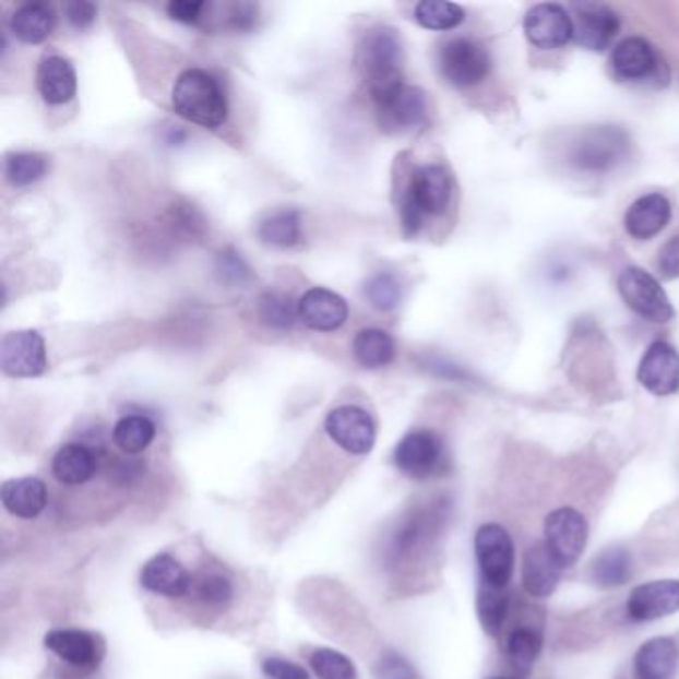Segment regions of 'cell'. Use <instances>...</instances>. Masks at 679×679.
I'll return each mask as SVG.
<instances>
[{"label": "cell", "mask_w": 679, "mask_h": 679, "mask_svg": "<svg viewBox=\"0 0 679 679\" xmlns=\"http://www.w3.org/2000/svg\"><path fill=\"white\" fill-rule=\"evenodd\" d=\"M140 584L150 594L178 600L190 594L192 576L174 556L156 555L142 568Z\"/></svg>", "instance_id": "18"}, {"label": "cell", "mask_w": 679, "mask_h": 679, "mask_svg": "<svg viewBox=\"0 0 679 679\" xmlns=\"http://www.w3.org/2000/svg\"><path fill=\"white\" fill-rule=\"evenodd\" d=\"M395 465L410 478H429L444 465V444L432 430H413L405 434L395 449Z\"/></svg>", "instance_id": "11"}, {"label": "cell", "mask_w": 679, "mask_h": 679, "mask_svg": "<svg viewBox=\"0 0 679 679\" xmlns=\"http://www.w3.org/2000/svg\"><path fill=\"white\" fill-rule=\"evenodd\" d=\"M403 40L395 28H371L357 46L355 64L369 86L371 98L403 84Z\"/></svg>", "instance_id": "1"}, {"label": "cell", "mask_w": 679, "mask_h": 679, "mask_svg": "<svg viewBox=\"0 0 679 679\" xmlns=\"http://www.w3.org/2000/svg\"><path fill=\"white\" fill-rule=\"evenodd\" d=\"M546 548L562 568H570L584 552L588 543V522L577 510L564 507L546 519Z\"/></svg>", "instance_id": "9"}, {"label": "cell", "mask_w": 679, "mask_h": 679, "mask_svg": "<svg viewBox=\"0 0 679 679\" xmlns=\"http://www.w3.org/2000/svg\"><path fill=\"white\" fill-rule=\"evenodd\" d=\"M36 86L46 104L60 106L70 103L79 88L76 70L67 58L45 57L36 70Z\"/></svg>", "instance_id": "23"}, {"label": "cell", "mask_w": 679, "mask_h": 679, "mask_svg": "<svg viewBox=\"0 0 679 679\" xmlns=\"http://www.w3.org/2000/svg\"><path fill=\"white\" fill-rule=\"evenodd\" d=\"M45 340L40 333L24 329L12 331L0 343V367L9 377L31 379L46 371Z\"/></svg>", "instance_id": "12"}, {"label": "cell", "mask_w": 679, "mask_h": 679, "mask_svg": "<svg viewBox=\"0 0 679 679\" xmlns=\"http://www.w3.org/2000/svg\"><path fill=\"white\" fill-rule=\"evenodd\" d=\"M260 319L267 327L287 331L294 327L295 319H299V315H297V306L291 303L287 295L267 291L261 295Z\"/></svg>", "instance_id": "38"}, {"label": "cell", "mask_w": 679, "mask_h": 679, "mask_svg": "<svg viewBox=\"0 0 679 679\" xmlns=\"http://www.w3.org/2000/svg\"><path fill=\"white\" fill-rule=\"evenodd\" d=\"M671 219V204L662 193H647L630 205L623 217L626 231L635 239L656 238Z\"/></svg>", "instance_id": "21"}, {"label": "cell", "mask_w": 679, "mask_h": 679, "mask_svg": "<svg viewBox=\"0 0 679 679\" xmlns=\"http://www.w3.org/2000/svg\"><path fill=\"white\" fill-rule=\"evenodd\" d=\"M618 289L626 306L640 318L647 319L652 323H669L676 318V309L671 306L664 287L654 275L640 267H628L618 279Z\"/></svg>", "instance_id": "6"}, {"label": "cell", "mask_w": 679, "mask_h": 679, "mask_svg": "<svg viewBox=\"0 0 679 679\" xmlns=\"http://www.w3.org/2000/svg\"><path fill=\"white\" fill-rule=\"evenodd\" d=\"M626 610L635 622H650L678 611V580H656L638 586L632 589Z\"/></svg>", "instance_id": "17"}, {"label": "cell", "mask_w": 679, "mask_h": 679, "mask_svg": "<svg viewBox=\"0 0 679 679\" xmlns=\"http://www.w3.org/2000/svg\"><path fill=\"white\" fill-rule=\"evenodd\" d=\"M657 270L666 279L679 277V236L669 239L657 255Z\"/></svg>", "instance_id": "46"}, {"label": "cell", "mask_w": 679, "mask_h": 679, "mask_svg": "<svg viewBox=\"0 0 679 679\" xmlns=\"http://www.w3.org/2000/svg\"><path fill=\"white\" fill-rule=\"evenodd\" d=\"M2 507L9 510V514L33 521L43 514L48 502V490L46 485L36 476H23V478H11L2 485L0 490Z\"/></svg>", "instance_id": "22"}, {"label": "cell", "mask_w": 679, "mask_h": 679, "mask_svg": "<svg viewBox=\"0 0 679 679\" xmlns=\"http://www.w3.org/2000/svg\"><path fill=\"white\" fill-rule=\"evenodd\" d=\"M261 671L267 679H309V671L303 666L284 657H267L261 666Z\"/></svg>", "instance_id": "43"}, {"label": "cell", "mask_w": 679, "mask_h": 679, "mask_svg": "<svg viewBox=\"0 0 679 679\" xmlns=\"http://www.w3.org/2000/svg\"><path fill=\"white\" fill-rule=\"evenodd\" d=\"M325 432L331 441L353 456L371 453L377 441L373 417L355 405L333 408L325 419Z\"/></svg>", "instance_id": "10"}, {"label": "cell", "mask_w": 679, "mask_h": 679, "mask_svg": "<svg viewBox=\"0 0 679 679\" xmlns=\"http://www.w3.org/2000/svg\"><path fill=\"white\" fill-rule=\"evenodd\" d=\"M45 645L46 650H50L64 664L76 669H94L104 656L100 638L86 630H76V628L48 632Z\"/></svg>", "instance_id": "15"}, {"label": "cell", "mask_w": 679, "mask_h": 679, "mask_svg": "<svg viewBox=\"0 0 679 679\" xmlns=\"http://www.w3.org/2000/svg\"><path fill=\"white\" fill-rule=\"evenodd\" d=\"M98 470V458L82 442H69L58 449L52 458V475L64 487H82L91 483Z\"/></svg>", "instance_id": "25"}, {"label": "cell", "mask_w": 679, "mask_h": 679, "mask_svg": "<svg viewBox=\"0 0 679 679\" xmlns=\"http://www.w3.org/2000/svg\"><path fill=\"white\" fill-rule=\"evenodd\" d=\"M215 270L219 273L222 282H226V284L241 285L250 279V267L236 251H222L217 255V267Z\"/></svg>", "instance_id": "41"}, {"label": "cell", "mask_w": 679, "mask_h": 679, "mask_svg": "<svg viewBox=\"0 0 679 679\" xmlns=\"http://www.w3.org/2000/svg\"><path fill=\"white\" fill-rule=\"evenodd\" d=\"M417 23L429 31H451L465 21V11L444 0H422L415 9Z\"/></svg>", "instance_id": "35"}, {"label": "cell", "mask_w": 679, "mask_h": 679, "mask_svg": "<svg viewBox=\"0 0 679 679\" xmlns=\"http://www.w3.org/2000/svg\"><path fill=\"white\" fill-rule=\"evenodd\" d=\"M57 23L52 7L45 2H28L12 12L11 31L24 45H40L46 40Z\"/></svg>", "instance_id": "27"}, {"label": "cell", "mask_w": 679, "mask_h": 679, "mask_svg": "<svg viewBox=\"0 0 679 679\" xmlns=\"http://www.w3.org/2000/svg\"><path fill=\"white\" fill-rule=\"evenodd\" d=\"M309 664L319 679H357V669L352 659L337 650L319 647L309 657Z\"/></svg>", "instance_id": "39"}, {"label": "cell", "mask_w": 679, "mask_h": 679, "mask_svg": "<svg viewBox=\"0 0 679 679\" xmlns=\"http://www.w3.org/2000/svg\"><path fill=\"white\" fill-rule=\"evenodd\" d=\"M297 315L313 331L329 333L340 329L349 318L347 301L325 287H311L297 301Z\"/></svg>", "instance_id": "16"}, {"label": "cell", "mask_w": 679, "mask_h": 679, "mask_svg": "<svg viewBox=\"0 0 679 679\" xmlns=\"http://www.w3.org/2000/svg\"><path fill=\"white\" fill-rule=\"evenodd\" d=\"M679 647L669 638H656L640 647L635 671L640 679H669L678 668Z\"/></svg>", "instance_id": "26"}, {"label": "cell", "mask_w": 679, "mask_h": 679, "mask_svg": "<svg viewBox=\"0 0 679 679\" xmlns=\"http://www.w3.org/2000/svg\"><path fill=\"white\" fill-rule=\"evenodd\" d=\"M476 562L483 584L504 589L514 572V544L507 528L500 524H485L475 536Z\"/></svg>", "instance_id": "5"}, {"label": "cell", "mask_w": 679, "mask_h": 679, "mask_svg": "<svg viewBox=\"0 0 679 679\" xmlns=\"http://www.w3.org/2000/svg\"><path fill=\"white\" fill-rule=\"evenodd\" d=\"M630 574H632V558L622 548H610L601 552L592 567V576L604 588L622 586L628 582Z\"/></svg>", "instance_id": "34"}, {"label": "cell", "mask_w": 679, "mask_h": 679, "mask_svg": "<svg viewBox=\"0 0 679 679\" xmlns=\"http://www.w3.org/2000/svg\"><path fill=\"white\" fill-rule=\"evenodd\" d=\"M374 678L377 679H417V674L413 666L408 664L405 657L398 654H385L381 657V662L374 668Z\"/></svg>", "instance_id": "42"}, {"label": "cell", "mask_w": 679, "mask_h": 679, "mask_svg": "<svg viewBox=\"0 0 679 679\" xmlns=\"http://www.w3.org/2000/svg\"><path fill=\"white\" fill-rule=\"evenodd\" d=\"M630 152V140L616 126H596L577 138L572 147V164L586 171H608L622 164Z\"/></svg>", "instance_id": "4"}, {"label": "cell", "mask_w": 679, "mask_h": 679, "mask_svg": "<svg viewBox=\"0 0 679 679\" xmlns=\"http://www.w3.org/2000/svg\"><path fill=\"white\" fill-rule=\"evenodd\" d=\"M453 200V178L446 168L429 164L413 171L401 200V222L407 236H415L427 215H441Z\"/></svg>", "instance_id": "3"}, {"label": "cell", "mask_w": 679, "mask_h": 679, "mask_svg": "<svg viewBox=\"0 0 679 679\" xmlns=\"http://www.w3.org/2000/svg\"><path fill=\"white\" fill-rule=\"evenodd\" d=\"M540 650H543V635L533 628L514 630L510 634L509 644H507L510 664L522 676H526L533 669Z\"/></svg>", "instance_id": "33"}, {"label": "cell", "mask_w": 679, "mask_h": 679, "mask_svg": "<svg viewBox=\"0 0 679 679\" xmlns=\"http://www.w3.org/2000/svg\"><path fill=\"white\" fill-rule=\"evenodd\" d=\"M258 236L273 248H294L301 241V215L295 210L265 215L258 227Z\"/></svg>", "instance_id": "30"}, {"label": "cell", "mask_w": 679, "mask_h": 679, "mask_svg": "<svg viewBox=\"0 0 679 679\" xmlns=\"http://www.w3.org/2000/svg\"><path fill=\"white\" fill-rule=\"evenodd\" d=\"M365 295L379 311H391L403 297V287L393 273H377L365 284Z\"/></svg>", "instance_id": "40"}, {"label": "cell", "mask_w": 679, "mask_h": 679, "mask_svg": "<svg viewBox=\"0 0 679 679\" xmlns=\"http://www.w3.org/2000/svg\"><path fill=\"white\" fill-rule=\"evenodd\" d=\"M204 11L205 2H198V0H171L168 4V14L176 23H198Z\"/></svg>", "instance_id": "45"}, {"label": "cell", "mask_w": 679, "mask_h": 679, "mask_svg": "<svg viewBox=\"0 0 679 679\" xmlns=\"http://www.w3.org/2000/svg\"><path fill=\"white\" fill-rule=\"evenodd\" d=\"M524 33L531 45L543 50H555L574 38V21L560 4H536L524 19Z\"/></svg>", "instance_id": "13"}, {"label": "cell", "mask_w": 679, "mask_h": 679, "mask_svg": "<svg viewBox=\"0 0 679 679\" xmlns=\"http://www.w3.org/2000/svg\"><path fill=\"white\" fill-rule=\"evenodd\" d=\"M638 381L652 395L668 396L679 391V353L666 341H656L647 347L640 369Z\"/></svg>", "instance_id": "14"}, {"label": "cell", "mask_w": 679, "mask_h": 679, "mask_svg": "<svg viewBox=\"0 0 679 679\" xmlns=\"http://www.w3.org/2000/svg\"><path fill=\"white\" fill-rule=\"evenodd\" d=\"M112 439L122 453H144L156 439V425L144 415H128L116 422Z\"/></svg>", "instance_id": "32"}, {"label": "cell", "mask_w": 679, "mask_h": 679, "mask_svg": "<svg viewBox=\"0 0 679 679\" xmlns=\"http://www.w3.org/2000/svg\"><path fill=\"white\" fill-rule=\"evenodd\" d=\"M46 158L31 152H14L4 159V176L16 188H26L46 174Z\"/></svg>", "instance_id": "37"}, {"label": "cell", "mask_w": 679, "mask_h": 679, "mask_svg": "<svg viewBox=\"0 0 679 679\" xmlns=\"http://www.w3.org/2000/svg\"><path fill=\"white\" fill-rule=\"evenodd\" d=\"M171 106L192 124L215 130L227 120V98L219 82L205 70L181 72L171 88Z\"/></svg>", "instance_id": "2"}, {"label": "cell", "mask_w": 679, "mask_h": 679, "mask_svg": "<svg viewBox=\"0 0 679 679\" xmlns=\"http://www.w3.org/2000/svg\"><path fill=\"white\" fill-rule=\"evenodd\" d=\"M353 355L365 369H381L395 357V341L383 329H362L353 340Z\"/></svg>", "instance_id": "28"}, {"label": "cell", "mask_w": 679, "mask_h": 679, "mask_svg": "<svg viewBox=\"0 0 679 679\" xmlns=\"http://www.w3.org/2000/svg\"><path fill=\"white\" fill-rule=\"evenodd\" d=\"M434 522H437V516L427 510L413 514L410 519L398 526V531L393 536L391 548H389V555L393 556L395 560H403V558L413 555L415 550H419L420 546H425L429 540L430 533L434 528Z\"/></svg>", "instance_id": "31"}, {"label": "cell", "mask_w": 679, "mask_h": 679, "mask_svg": "<svg viewBox=\"0 0 679 679\" xmlns=\"http://www.w3.org/2000/svg\"><path fill=\"white\" fill-rule=\"evenodd\" d=\"M373 103L379 126L389 134L408 132L427 122L429 106L425 92L408 86L405 82L379 96H373Z\"/></svg>", "instance_id": "7"}, {"label": "cell", "mask_w": 679, "mask_h": 679, "mask_svg": "<svg viewBox=\"0 0 679 679\" xmlns=\"http://www.w3.org/2000/svg\"><path fill=\"white\" fill-rule=\"evenodd\" d=\"M620 31L618 14L604 4H582L576 7L574 38L588 50H606L614 36Z\"/></svg>", "instance_id": "19"}, {"label": "cell", "mask_w": 679, "mask_h": 679, "mask_svg": "<svg viewBox=\"0 0 679 679\" xmlns=\"http://www.w3.org/2000/svg\"><path fill=\"white\" fill-rule=\"evenodd\" d=\"M659 69V58L644 38H626L620 45L614 48L611 55V70L618 79L623 82H640V80L652 79Z\"/></svg>", "instance_id": "20"}, {"label": "cell", "mask_w": 679, "mask_h": 679, "mask_svg": "<svg viewBox=\"0 0 679 679\" xmlns=\"http://www.w3.org/2000/svg\"><path fill=\"white\" fill-rule=\"evenodd\" d=\"M442 76L456 88H470L487 79L490 57L487 48L468 38H454L442 46L439 55Z\"/></svg>", "instance_id": "8"}, {"label": "cell", "mask_w": 679, "mask_h": 679, "mask_svg": "<svg viewBox=\"0 0 679 679\" xmlns=\"http://www.w3.org/2000/svg\"><path fill=\"white\" fill-rule=\"evenodd\" d=\"M64 14H67V21L76 31H86L96 23L98 7L88 0H72V2H64Z\"/></svg>", "instance_id": "44"}, {"label": "cell", "mask_w": 679, "mask_h": 679, "mask_svg": "<svg viewBox=\"0 0 679 679\" xmlns=\"http://www.w3.org/2000/svg\"><path fill=\"white\" fill-rule=\"evenodd\" d=\"M490 679H519V678H490Z\"/></svg>", "instance_id": "47"}, {"label": "cell", "mask_w": 679, "mask_h": 679, "mask_svg": "<svg viewBox=\"0 0 679 679\" xmlns=\"http://www.w3.org/2000/svg\"><path fill=\"white\" fill-rule=\"evenodd\" d=\"M476 610H478L480 623L488 634H499L504 618H507V611H509V598H507L504 589L492 588V586L483 584V588L478 589Z\"/></svg>", "instance_id": "36"}, {"label": "cell", "mask_w": 679, "mask_h": 679, "mask_svg": "<svg viewBox=\"0 0 679 679\" xmlns=\"http://www.w3.org/2000/svg\"><path fill=\"white\" fill-rule=\"evenodd\" d=\"M234 582L222 572H202L192 577L190 594L195 604H200L207 611H224L234 600Z\"/></svg>", "instance_id": "29"}, {"label": "cell", "mask_w": 679, "mask_h": 679, "mask_svg": "<svg viewBox=\"0 0 679 679\" xmlns=\"http://www.w3.org/2000/svg\"><path fill=\"white\" fill-rule=\"evenodd\" d=\"M564 568L548 552L546 544H534L522 560V584L534 598H546L555 592Z\"/></svg>", "instance_id": "24"}]
</instances>
